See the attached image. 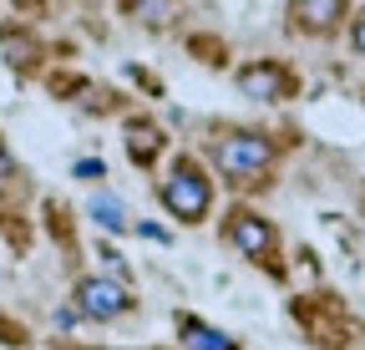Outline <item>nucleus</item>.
<instances>
[{
  "instance_id": "obj_14",
  "label": "nucleus",
  "mask_w": 365,
  "mask_h": 350,
  "mask_svg": "<svg viewBox=\"0 0 365 350\" xmlns=\"http://www.w3.org/2000/svg\"><path fill=\"white\" fill-rule=\"evenodd\" d=\"M137 234H143V239H153V244H173V234H168L163 224H137Z\"/></svg>"
},
{
  "instance_id": "obj_15",
  "label": "nucleus",
  "mask_w": 365,
  "mask_h": 350,
  "mask_svg": "<svg viewBox=\"0 0 365 350\" xmlns=\"http://www.w3.org/2000/svg\"><path fill=\"white\" fill-rule=\"evenodd\" d=\"M11 173H16V163H11V153H6V148H0V178H11Z\"/></svg>"
},
{
  "instance_id": "obj_2",
  "label": "nucleus",
  "mask_w": 365,
  "mask_h": 350,
  "mask_svg": "<svg viewBox=\"0 0 365 350\" xmlns=\"http://www.w3.org/2000/svg\"><path fill=\"white\" fill-rule=\"evenodd\" d=\"M158 203L173 218H182V224H203V218L213 213V178H208V168L193 153L173 158V168L163 173V183H158Z\"/></svg>"
},
{
  "instance_id": "obj_11",
  "label": "nucleus",
  "mask_w": 365,
  "mask_h": 350,
  "mask_svg": "<svg viewBox=\"0 0 365 350\" xmlns=\"http://www.w3.org/2000/svg\"><path fill=\"white\" fill-rule=\"evenodd\" d=\"M71 178L97 183V178H107V163H102V158H81V163H71Z\"/></svg>"
},
{
  "instance_id": "obj_4",
  "label": "nucleus",
  "mask_w": 365,
  "mask_h": 350,
  "mask_svg": "<svg viewBox=\"0 0 365 350\" xmlns=\"http://www.w3.org/2000/svg\"><path fill=\"white\" fill-rule=\"evenodd\" d=\"M234 86H239L249 102H289V97H299V76L284 61H274V56L244 61L234 71Z\"/></svg>"
},
{
  "instance_id": "obj_8",
  "label": "nucleus",
  "mask_w": 365,
  "mask_h": 350,
  "mask_svg": "<svg viewBox=\"0 0 365 350\" xmlns=\"http://www.w3.org/2000/svg\"><path fill=\"white\" fill-rule=\"evenodd\" d=\"M158 153H163V133H158V127H148V122H132V127H127V158H132L137 168H153Z\"/></svg>"
},
{
  "instance_id": "obj_7",
  "label": "nucleus",
  "mask_w": 365,
  "mask_h": 350,
  "mask_svg": "<svg viewBox=\"0 0 365 350\" xmlns=\"http://www.w3.org/2000/svg\"><path fill=\"white\" fill-rule=\"evenodd\" d=\"M178 335H182V350H239V340H228L223 330H213L208 320H193V315H182Z\"/></svg>"
},
{
  "instance_id": "obj_10",
  "label": "nucleus",
  "mask_w": 365,
  "mask_h": 350,
  "mask_svg": "<svg viewBox=\"0 0 365 350\" xmlns=\"http://www.w3.org/2000/svg\"><path fill=\"white\" fill-rule=\"evenodd\" d=\"M178 6H182V0H132V16L143 26H168L178 16Z\"/></svg>"
},
{
  "instance_id": "obj_9",
  "label": "nucleus",
  "mask_w": 365,
  "mask_h": 350,
  "mask_svg": "<svg viewBox=\"0 0 365 350\" xmlns=\"http://www.w3.org/2000/svg\"><path fill=\"white\" fill-rule=\"evenodd\" d=\"M86 213H91V224H102V229H112V234H122L127 229V203L117 198V193H91V203H86Z\"/></svg>"
},
{
  "instance_id": "obj_5",
  "label": "nucleus",
  "mask_w": 365,
  "mask_h": 350,
  "mask_svg": "<svg viewBox=\"0 0 365 350\" xmlns=\"http://www.w3.org/2000/svg\"><path fill=\"white\" fill-rule=\"evenodd\" d=\"M76 310L86 320H122L132 310V289L122 279H112V274H86L76 284Z\"/></svg>"
},
{
  "instance_id": "obj_13",
  "label": "nucleus",
  "mask_w": 365,
  "mask_h": 350,
  "mask_svg": "<svg viewBox=\"0 0 365 350\" xmlns=\"http://www.w3.org/2000/svg\"><path fill=\"white\" fill-rule=\"evenodd\" d=\"M350 51H355V56H365V11H360V16H350Z\"/></svg>"
},
{
  "instance_id": "obj_1",
  "label": "nucleus",
  "mask_w": 365,
  "mask_h": 350,
  "mask_svg": "<svg viewBox=\"0 0 365 350\" xmlns=\"http://www.w3.org/2000/svg\"><path fill=\"white\" fill-rule=\"evenodd\" d=\"M208 163L218 178L239 183V188H259V183H269L274 163H279V143L259 133V127H228V133L208 138Z\"/></svg>"
},
{
  "instance_id": "obj_3",
  "label": "nucleus",
  "mask_w": 365,
  "mask_h": 350,
  "mask_svg": "<svg viewBox=\"0 0 365 350\" xmlns=\"http://www.w3.org/2000/svg\"><path fill=\"white\" fill-rule=\"evenodd\" d=\"M223 239H228V249H234L239 259H249V264L279 269V234H274V224H269L264 213H254V208H228Z\"/></svg>"
},
{
  "instance_id": "obj_6",
  "label": "nucleus",
  "mask_w": 365,
  "mask_h": 350,
  "mask_svg": "<svg viewBox=\"0 0 365 350\" xmlns=\"http://www.w3.org/2000/svg\"><path fill=\"white\" fill-rule=\"evenodd\" d=\"M289 31L309 41H330L350 21V0H289Z\"/></svg>"
},
{
  "instance_id": "obj_12",
  "label": "nucleus",
  "mask_w": 365,
  "mask_h": 350,
  "mask_svg": "<svg viewBox=\"0 0 365 350\" xmlns=\"http://www.w3.org/2000/svg\"><path fill=\"white\" fill-rule=\"evenodd\" d=\"M51 320H56V330H76V325H81V320H86V315H81V310H76V304H61V310H56V315H51Z\"/></svg>"
}]
</instances>
